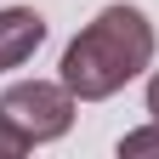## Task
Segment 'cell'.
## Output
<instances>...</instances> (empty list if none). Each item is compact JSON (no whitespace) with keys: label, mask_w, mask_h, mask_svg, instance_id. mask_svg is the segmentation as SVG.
I'll return each mask as SVG.
<instances>
[{"label":"cell","mask_w":159,"mask_h":159,"mask_svg":"<svg viewBox=\"0 0 159 159\" xmlns=\"http://www.w3.org/2000/svg\"><path fill=\"white\" fill-rule=\"evenodd\" d=\"M153 63V23L136 6H102L63 51V85L74 102H108Z\"/></svg>","instance_id":"obj_1"},{"label":"cell","mask_w":159,"mask_h":159,"mask_svg":"<svg viewBox=\"0 0 159 159\" xmlns=\"http://www.w3.org/2000/svg\"><path fill=\"white\" fill-rule=\"evenodd\" d=\"M0 114H6L29 142H57V136L74 125V91L63 80H57V85L51 80H23V85H11L0 97Z\"/></svg>","instance_id":"obj_2"},{"label":"cell","mask_w":159,"mask_h":159,"mask_svg":"<svg viewBox=\"0 0 159 159\" xmlns=\"http://www.w3.org/2000/svg\"><path fill=\"white\" fill-rule=\"evenodd\" d=\"M46 40V17L34 6H0V74L23 68Z\"/></svg>","instance_id":"obj_3"},{"label":"cell","mask_w":159,"mask_h":159,"mask_svg":"<svg viewBox=\"0 0 159 159\" xmlns=\"http://www.w3.org/2000/svg\"><path fill=\"white\" fill-rule=\"evenodd\" d=\"M136 153H159V119L142 131H125L119 136V159H136Z\"/></svg>","instance_id":"obj_4"},{"label":"cell","mask_w":159,"mask_h":159,"mask_svg":"<svg viewBox=\"0 0 159 159\" xmlns=\"http://www.w3.org/2000/svg\"><path fill=\"white\" fill-rule=\"evenodd\" d=\"M29 148H34V142H29V136L11 125L6 114H0V159H17V153H29Z\"/></svg>","instance_id":"obj_5"},{"label":"cell","mask_w":159,"mask_h":159,"mask_svg":"<svg viewBox=\"0 0 159 159\" xmlns=\"http://www.w3.org/2000/svg\"><path fill=\"white\" fill-rule=\"evenodd\" d=\"M148 119H159V68H153V80H148Z\"/></svg>","instance_id":"obj_6"}]
</instances>
